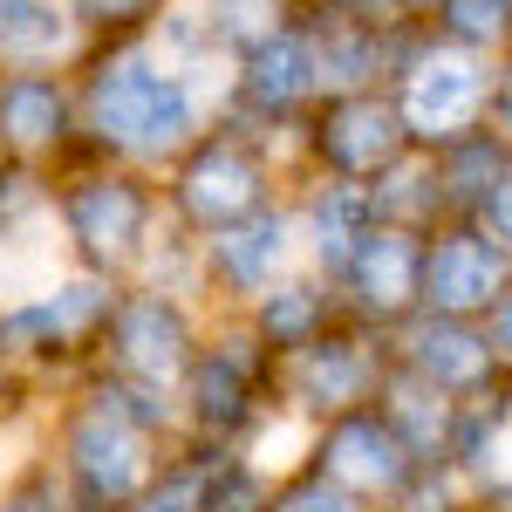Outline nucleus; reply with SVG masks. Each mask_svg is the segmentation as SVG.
Here are the masks:
<instances>
[{
	"label": "nucleus",
	"mask_w": 512,
	"mask_h": 512,
	"mask_svg": "<svg viewBox=\"0 0 512 512\" xmlns=\"http://www.w3.org/2000/svg\"><path fill=\"white\" fill-rule=\"evenodd\" d=\"M198 21H205L219 69H233L239 55H253L260 41H274L280 28L301 21V0H198Z\"/></svg>",
	"instance_id": "24"
},
{
	"label": "nucleus",
	"mask_w": 512,
	"mask_h": 512,
	"mask_svg": "<svg viewBox=\"0 0 512 512\" xmlns=\"http://www.w3.org/2000/svg\"><path fill=\"white\" fill-rule=\"evenodd\" d=\"M424 28L451 48H472L485 62L512 55V0H431Z\"/></svg>",
	"instance_id": "26"
},
{
	"label": "nucleus",
	"mask_w": 512,
	"mask_h": 512,
	"mask_svg": "<svg viewBox=\"0 0 512 512\" xmlns=\"http://www.w3.org/2000/svg\"><path fill=\"white\" fill-rule=\"evenodd\" d=\"M485 335H492V362H499V376L512 383V287L499 294V308L485 315Z\"/></svg>",
	"instance_id": "35"
},
{
	"label": "nucleus",
	"mask_w": 512,
	"mask_h": 512,
	"mask_svg": "<svg viewBox=\"0 0 512 512\" xmlns=\"http://www.w3.org/2000/svg\"><path fill=\"white\" fill-rule=\"evenodd\" d=\"M390 369L431 383L437 396L465 403V396H485L499 376L492 362V335L485 321H451V315H410L403 328H390Z\"/></svg>",
	"instance_id": "16"
},
{
	"label": "nucleus",
	"mask_w": 512,
	"mask_h": 512,
	"mask_svg": "<svg viewBox=\"0 0 512 512\" xmlns=\"http://www.w3.org/2000/svg\"><path fill=\"white\" fill-rule=\"evenodd\" d=\"M0 158L48 178L82 158L76 69H0Z\"/></svg>",
	"instance_id": "12"
},
{
	"label": "nucleus",
	"mask_w": 512,
	"mask_h": 512,
	"mask_svg": "<svg viewBox=\"0 0 512 512\" xmlns=\"http://www.w3.org/2000/svg\"><path fill=\"white\" fill-rule=\"evenodd\" d=\"M431 171H437V192H444V212L451 219H478V205L492 198V185L512 171V151L499 130H465V137H451V144H437L431 151Z\"/></svg>",
	"instance_id": "22"
},
{
	"label": "nucleus",
	"mask_w": 512,
	"mask_h": 512,
	"mask_svg": "<svg viewBox=\"0 0 512 512\" xmlns=\"http://www.w3.org/2000/svg\"><path fill=\"white\" fill-rule=\"evenodd\" d=\"M390 383V335H369L355 321H335L328 335H315L308 349H294L274 369L280 390V417L294 431H315L328 417H349L369 410Z\"/></svg>",
	"instance_id": "8"
},
{
	"label": "nucleus",
	"mask_w": 512,
	"mask_h": 512,
	"mask_svg": "<svg viewBox=\"0 0 512 512\" xmlns=\"http://www.w3.org/2000/svg\"><path fill=\"white\" fill-rule=\"evenodd\" d=\"M465 512H485V506H472V499H465Z\"/></svg>",
	"instance_id": "40"
},
{
	"label": "nucleus",
	"mask_w": 512,
	"mask_h": 512,
	"mask_svg": "<svg viewBox=\"0 0 512 512\" xmlns=\"http://www.w3.org/2000/svg\"><path fill=\"white\" fill-rule=\"evenodd\" d=\"M478 226H485L492 239H506V246H512V171L499 178V185H492V198L478 205Z\"/></svg>",
	"instance_id": "36"
},
{
	"label": "nucleus",
	"mask_w": 512,
	"mask_h": 512,
	"mask_svg": "<svg viewBox=\"0 0 512 512\" xmlns=\"http://www.w3.org/2000/svg\"><path fill=\"white\" fill-rule=\"evenodd\" d=\"M226 76L178 69L151 35L89 41L76 62V110H82V158L137 164L158 178L164 164L219 117Z\"/></svg>",
	"instance_id": "1"
},
{
	"label": "nucleus",
	"mask_w": 512,
	"mask_h": 512,
	"mask_svg": "<svg viewBox=\"0 0 512 512\" xmlns=\"http://www.w3.org/2000/svg\"><path fill=\"white\" fill-rule=\"evenodd\" d=\"M212 465H219L212 444L178 437V444L164 451V465L151 472V485H144L123 512H205V499H212Z\"/></svg>",
	"instance_id": "25"
},
{
	"label": "nucleus",
	"mask_w": 512,
	"mask_h": 512,
	"mask_svg": "<svg viewBox=\"0 0 512 512\" xmlns=\"http://www.w3.org/2000/svg\"><path fill=\"white\" fill-rule=\"evenodd\" d=\"M171 0H76L82 14V35L89 41H130V35H151L164 21Z\"/></svg>",
	"instance_id": "32"
},
{
	"label": "nucleus",
	"mask_w": 512,
	"mask_h": 512,
	"mask_svg": "<svg viewBox=\"0 0 512 512\" xmlns=\"http://www.w3.org/2000/svg\"><path fill=\"white\" fill-rule=\"evenodd\" d=\"M35 444L55 458V472L69 478V492H76L89 512H123L144 485H151V472L164 465V437L137 431L123 410H110V403H96L89 390H69L48 396V410H41L35 424Z\"/></svg>",
	"instance_id": "5"
},
{
	"label": "nucleus",
	"mask_w": 512,
	"mask_h": 512,
	"mask_svg": "<svg viewBox=\"0 0 512 512\" xmlns=\"http://www.w3.org/2000/svg\"><path fill=\"white\" fill-rule=\"evenodd\" d=\"M0 512H89V506L69 492V478L55 472V458L28 437L14 451V465L0 472Z\"/></svg>",
	"instance_id": "28"
},
{
	"label": "nucleus",
	"mask_w": 512,
	"mask_h": 512,
	"mask_svg": "<svg viewBox=\"0 0 512 512\" xmlns=\"http://www.w3.org/2000/svg\"><path fill=\"white\" fill-rule=\"evenodd\" d=\"M335 301H342V321L369 328V335L403 328L424 308V233L376 226L362 239V253L335 274Z\"/></svg>",
	"instance_id": "15"
},
{
	"label": "nucleus",
	"mask_w": 512,
	"mask_h": 512,
	"mask_svg": "<svg viewBox=\"0 0 512 512\" xmlns=\"http://www.w3.org/2000/svg\"><path fill=\"white\" fill-rule=\"evenodd\" d=\"M376 410L390 417V431L410 444V458H417L424 472H444V444H451V417H458L451 396H437L431 383H417V376L390 369V383H383V396H376Z\"/></svg>",
	"instance_id": "23"
},
{
	"label": "nucleus",
	"mask_w": 512,
	"mask_h": 512,
	"mask_svg": "<svg viewBox=\"0 0 512 512\" xmlns=\"http://www.w3.org/2000/svg\"><path fill=\"white\" fill-rule=\"evenodd\" d=\"M205 321L212 315H205L198 301H185V294H158V287H144V280H123L96 369H110L123 383H144V390L178 396L198 342H205Z\"/></svg>",
	"instance_id": "9"
},
{
	"label": "nucleus",
	"mask_w": 512,
	"mask_h": 512,
	"mask_svg": "<svg viewBox=\"0 0 512 512\" xmlns=\"http://www.w3.org/2000/svg\"><path fill=\"white\" fill-rule=\"evenodd\" d=\"M506 437H512V383H492L485 396H465L451 417V444H444V472L465 492L506 465Z\"/></svg>",
	"instance_id": "21"
},
{
	"label": "nucleus",
	"mask_w": 512,
	"mask_h": 512,
	"mask_svg": "<svg viewBox=\"0 0 512 512\" xmlns=\"http://www.w3.org/2000/svg\"><path fill=\"white\" fill-rule=\"evenodd\" d=\"M198 260H205V315H246L274 280L308 267L287 198L253 212V219H239V226H226V233L198 239Z\"/></svg>",
	"instance_id": "13"
},
{
	"label": "nucleus",
	"mask_w": 512,
	"mask_h": 512,
	"mask_svg": "<svg viewBox=\"0 0 512 512\" xmlns=\"http://www.w3.org/2000/svg\"><path fill=\"white\" fill-rule=\"evenodd\" d=\"M492 76H499V62H485L472 48H451L431 28H410V41H403V55H396L383 89H390L410 144L417 151H437V144H451V137H465V130L485 123Z\"/></svg>",
	"instance_id": "6"
},
{
	"label": "nucleus",
	"mask_w": 512,
	"mask_h": 512,
	"mask_svg": "<svg viewBox=\"0 0 512 512\" xmlns=\"http://www.w3.org/2000/svg\"><path fill=\"white\" fill-rule=\"evenodd\" d=\"M41 410H48V396H41L14 362H0V417H7V424H21V431H35Z\"/></svg>",
	"instance_id": "33"
},
{
	"label": "nucleus",
	"mask_w": 512,
	"mask_h": 512,
	"mask_svg": "<svg viewBox=\"0 0 512 512\" xmlns=\"http://www.w3.org/2000/svg\"><path fill=\"white\" fill-rule=\"evenodd\" d=\"M274 369L280 362L253 342L246 321L212 315L192 369L178 383V424H185V437L212 444V451H260V437L280 424Z\"/></svg>",
	"instance_id": "4"
},
{
	"label": "nucleus",
	"mask_w": 512,
	"mask_h": 512,
	"mask_svg": "<svg viewBox=\"0 0 512 512\" xmlns=\"http://www.w3.org/2000/svg\"><path fill=\"white\" fill-rule=\"evenodd\" d=\"M485 130H499L512 151V55L499 62V76H492V103H485Z\"/></svg>",
	"instance_id": "34"
},
{
	"label": "nucleus",
	"mask_w": 512,
	"mask_h": 512,
	"mask_svg": "<svg viewBox=\"0 0 512 512\" xmlns=\"http://www.w3.org/2000/svg\"><path fill=\"white\" fill-rule=\"evenodd\" d=\"M315 103H321V62H315V35L301 21L280 28L274 41H260L253 55H239L226 69V89H219L226 117H239L260 137H280V144L301 130V117Z\"/></svg>",
	"instance_id": "10"
},
{
	"label": "nucleus",
	"mask_w": 512,
	"mask_h": 512,
	"mask_svg": "<svg viewBox=\"0 0 512 512\" xmlns=\"http://www.w3.org/2000/svg\"><path fill=\"white\" fill-rule=\"evenodd\" d=\"M472 506H485V512H512V465H499V472L485 478V485H472Z\"/></svg>",
	"instance_id": "38"
},
{
	"label": "nucleus",
	"mask_w": 512,
	"mask_h": 512,
	"mask_svg": "<svg viewBox=\"0 0 512 512\" xmlns=\"http://www.w3.org/2000/svg\"><path fill=\"white\" fill-rule=\"evenodd\" d=\"M369 192H376L383 226H403V233H431V226H444V219H451V212H444V192H437L431 151H410V158L396 164L383 185H369Z\"/></svg>",
	"instance_id": "27"
},
{
	"label": "nucleus",
	"mask_w": 512,
	"mask_h": 512,
	"mask_svg": "<svg viewBox=\"0 0 512 512\" xmlns=\"http://www.w3.org/2000/svg\"><path fill=\"white\" fill-rule=\"evenodd\" d=\"M48 171L0 164V246H21L28 233H48Z\"/></svg>",
	"instance_id": "30"
},
{
	"label": "nucleus",
	"mask_w": 512,
	"mask_h": 512,
	"mask_svg": "<svg viewBox=\"0 0 512 512\" xmlns=\"http://www.w3.org/2000/svg\"><path fill=\"white\" fill-rule=\"evenodd\" d=\"M294 465L321 472L328 485L355 492L362 506H376V512H390L396 499L417 485V472H424L376 403H369V410H349V417H328L315 431H301V458H294Z\"/></svg>",
	"instance_id": "11"
},
{
	"label": "nucleus",
	"mask_w": 512,
	"mask_h": 512,
	"mask_svg": "<svg viewBox=\"0 0 512 512\" xmlns=\"http://www.w3.org/2000/svg\"><path fill=\"white\" fill-rule=\"evenodd\" d=\"M137 280H144V287H158V294H185V301L205 308V260H198V239L178 233V226H164V233H158V246L144 253Z\"/></svg>",
	"instance_id": "29"
},
{
	"label": "nucleus",
	"mask_w": 512,
	"mask_h": 512,
	"mask_svg": "<svg viewBox=\"0 0 512 512\" xmlns=\"http://www.w3.org/2000/svg\"><path fill=\"white\" fill-rule=\"evenodd\" d=\"M164 226L171 219H164L158 178L137 171V164L76 158L48 185V233L62 246V267H82V274H103V280H137V267L158 246Z\"/></svg>",
	"instance_id": "2"
},
{
	"label": "nucleus",
	"mask_w": 512,
	"mask_h": 512,
	"mask_svg": "<svg viewBox=\"0 0 512 512\" xmlns=\"http://www.w3.org/2000/svg\"><path fill=\"white\" fill-rule=\"evenodd\" d=\"M287 212H294V233H301V260L321 280L342 274L355 253H362V239L383 226L369 185H342V178H315V171H294Z\"/></svg>",
	"instance_id": "17"
},
{
	"label": "nucleus",
	"mask_w": 512,
	"mask_h": 512,
	"mask_svg": "<svg viewBox=\"0 0 512 512\" xmlns=\"http://www.w3.org/2000/svg\"><path fill=\"white\" fill-rule=\"evenodd\" d=\"M28 437H35V431H21V424H7V417H0V472L14 465V451H21Z\"/></svg>",
	"instance_id": "39"
},
{
	"label": "nucleus",
	"mask_w": 512,
	"mask_h": 512,
	"mask_svg": "<svg viewBox=\"0 0 512 512\" xmlns=\"http://www.w3.org/2000/svg\"><path fill=\"white\" fill-rule=\"evenodd\" d=\"M335 7H349V14H362V21H383V28L417 21V7H410V0H335Z\"/></svg>",
	"instance_id": "37"
},
{
	"label": "nucleus",
	"mask_w": 512,
	"mask_h": 512,
	"mask_svg": "<svg viewBox=\"0 0 512 512\" xmlns=\"http://www.w3.org/2000/svg\"><path fill=\"white\" fill-rule=\"evenodd\" d=\"M267 512H376V506H362L355 492L328 485V478L308 472V465H287V472L274 478V499H267Z\"/></svg>",
	"instance_id": "31"
},
{
	"label": "nucleus",
	"mask_w": 512,
	"mask_h": 512,
	"mask_svg": "<svg viewBox=\"0 0 512 512\" xmlns=\"http://www.w3.org/2000/svg\"><path fill=\"white\" fill-rule=\"evenodd\" d=\"M239 321L253 328V342L274 355V362H287L294 349H308L315 335H328V328L342 321V301H335V280H321L315 267H294V274L274 280Z\"/></svg>",
	"instance_id": "18"
},
{
	"label": "nucleus",
	"mask_w": 512,
	"mask_h": 512,
	"mask_svg": "<svg viewBox=\"0 0 512 512\" xmlns=\"http://www.w3.org/2000/svg\"><path fill=\"white\" fill-rule=\"evenodd\" d=\"M410 151H417V144H410V130H403V117H396L390 89H342V96H321L315 110L301 117V130L287 137L294 171L342 178V185H383Z\"/></svg>",
	"instance_id": "7"
},
{
	"label": "nucleus",
	"mask_w": 512,
	"mask_h": 512,
	"mask_svg": "<svg viewBox=\"0 0 512 512\" xmlns=\"http://www.w3.org/2000/svg\"><path fill=\"white\" fill-rule=\"evenodd\" d=\"M512 287V246L492 239L478 219H444L424 233V308L417 315L485 321Z\"/></svg>",
	"instance_id": "14"
},
{
	"label": "nucleus",
	"mask_w": 512,
	"mask_h": 512,
	"mask_svg": "<svg viewBox=\"0 0 512 512\" xmlns=\"http://www.w3.org/2000/svg\"><path fill=\"white\" fill-rule=\"evenodd\" d=\"M287 185H294L287 144L246 130L226 110L158 171L164 219L192 239H212V233H226V226H239V219H253V212H267V205H280Z\"/></svg>",
	"instance_id": "3"
},
{
	"label": "nucleus",
	"mask_w": 512,
	"mask_h": 512,
	"mask_svg": "<svg viewBox=\"0 0 512 512\" xmlns=\"http://www.w3.org/2000/svg\"><path fill=\"white\" fill-rule=\"evenodd\" d=\"M0 164H7V158H0Z\"/></svg>",
	"instance_id": "41"
},
{
	"label": "nucleus",
	"mask_w": 512,
	"mask_h": 512,
	"mask_svg": "<svg viewBox=\"0 0 512 512\" xmlns=\"http://www.w3.org/2000/svg\"><path fill=\"white\" fill-rule=\"evenodd\" d=\"M82 55L76 0H0V69H76Z\"/></svg>",
	"instance_id": "20"
},
{
	"label": "nucleus",
	"mask_w": 512,
	"mask_h": 512,
	"mask_svg": "<svg viewBox=\"0 0 512 512\" xmlns=\"http://www.w3.org/2000/svg\"><path fill=\"white\" fill-rule=\"evenodd\" d=\"M0 362H14L41 396H62L82 376V355L62 342L48 294H0Z\"/></svg>",
	"instance_id": "19"
}]
</instances>
